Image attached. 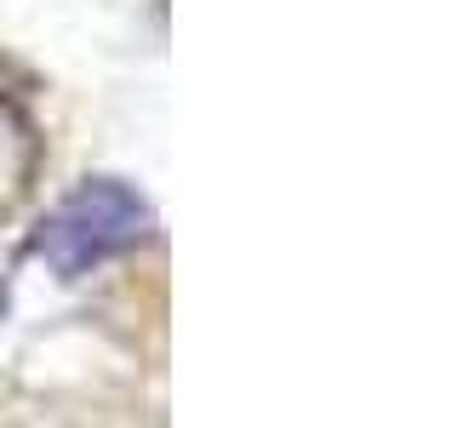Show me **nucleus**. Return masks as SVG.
<instances>
[{"label":"nucleus","instance_id":"obj_1","mask_svg":"<svg viewBox=\"0 0 457 428\" xmlns=\"http://www.w3.org/2000/svg\"><path fill=\"white\" fill-rule=\"evenodd\" d=\"M143 223H149V211H143V200L126 189V183H86V189L75 200H63V211L46 223L40 251H46V263L63 268V275H86V268L120 257L126 246H137Z\"/></svg>","mask_w":457,"mask_h":428}]
</instances>
